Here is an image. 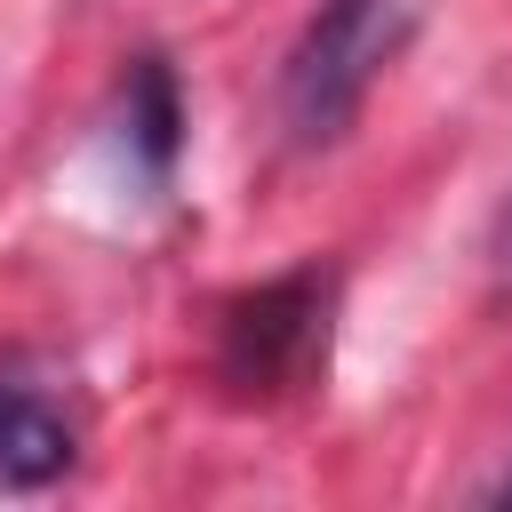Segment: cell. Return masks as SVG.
Here are the masks:
<instances>
[{"label": "cell", "instance_id": "277c9868", "mask_svg": "<svg viewBox=\"0 0 512 512\" xmlns=\"http://www.w3.org/2000/svg\"><path fill=\"white\" fill-rule=\"evenodd\" d=\"M120 136H128V160L168 184L176 176V152H184V96H176V72L168 56H136L128 80H120Z\"/></svg>", "mask_w": 512, "mask_h": 512}, {"label": "cell", "instance_id": "3957f363", "mask_svg": "<svg viewBox=\"0 0 512 512\" xmlns=\"http://www.w3.org/2000/svg\"><path fill=\"white\" fill-rule=\"evenodd\" d=\"M80 464V400L72 376L40 352H0V488H48Z\"/></svg>", "mask_w": 512, "mask_h": 512}, {"label": "cell", "instance_id": "6da1fadb", "mask_svg": "<svg viewBox=\"0 0 512 512\" xmlns=\"http://www.w3.org/2000/svg\"><path fill=\"white\" fill-rule=\"evenodd\" d=\"M400 40H408L400 0H320V16L304 24V40L288 48V72H280L288 136L304 152L336 144L360 120V104H368V88H376V72L392 64Z\"/></svg>", "mask_w": 512, "mask_h": 512}, {"label": "cell", "instance_id": "5b68a950", "mask_svg": "<svg viewBox=\"0 0 512 512\" xmlns=\"http://www.w3.org/2000/svg\"><path fill=\"white\" fill-rule=\"evenodd\" d=\"M488 272H496V288L512 296V192H504V208H496V224H488Z\"/></svg>", "mask_w": 512, "mask_h": 512}, {"label": "cell", "instance_id": "7a4b0ae2", "mask_svg": "<svg viewBox=\"0 0 512 512\" xmlns=\"http://www.w3.org/2000/svg\"><path fill=\"white\" fill-rule=\"evenodd\" d=\"M328 272H280L264 280L256 296H240L224 312V352H216V376L240 392V400H272V392H296L312 384V368L328 360Z\"/></svg>", "mask_w": 512, "mask_h": 512}]
</instances>
